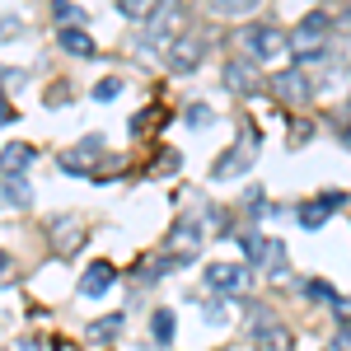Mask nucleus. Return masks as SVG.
I'll return each mask as SVG.
<instances>
[{"label": "nucleus", "instance_id": "f704fd0d", "mask_svg": "<svg viewBox=\"0 0 351 351\" xmlns=\"http://www.w3.org/2000/svg\"><path fill=\"white\" fill-rule=\"evenodd\" d=\"M24 351H47V342H38V337H28V342H24Z\"/></svg>", "mask_w": 351, "mask_h": 351}, {"label": "nucleus", "instance_id": "e433bc0d", "mask_svg": "<svg viewBox=\"0 0 351 351\" xmlns=\"http://www.w3.org/2000/svg\"><path fill=\"white\" fill-rule=\"evenodd\" d=\"M5 267H10V253H5V248H0V271H5Z\"/></svg>", "mask_w": 351, "mask_h": 351}, {"label": "nucleus", "instance_id": "cd10ccee", "mask_svg": "<svg viewBox=\"0 0 351 351\" xmlns=\"http://www.w3.org/2000/svg\"><path fill=\"white\" fill-rule=\"evenodd\" d=\"M155 173H178V150H160V160H155Z\"/></svg>", "mask_w": 351, "mask_h": 351}, {"label": "nucleus", "instance_id": "c9c22d12", "mask_svg": "<svg viewBox=\"0 0 351 351\" xmlns=\"http://www.w3.org/2000/svg\"><path fill=\"white\" fill-rule=\"evenodd\" d=\"M337 141H342V145H347V150H351V122H347V127H342V132H337Z\"/></svg>", "mask_w": 351, "mask_h": 351}, {"label": "nucleus", "instance_id": "f3484780", "mask_svg": "<svg viewBox=\"0 0 351 351\" xmlns=\"http://www.w3.org/2000/svg\"><path fill=\"white\" fill-rule=\"evenodd\" d=\"M263 271H267L271 281L291 271V253H286V243H281V239H267V253H263Z\"/></svg>", "mask_w": 351, "mask_h": 351}, {"label": "nucleus", "instance_id": "4468645a", "mask_svg": "<svg viewBox=\"0 0 351 351\" xmlns=\"http://www.w3.org/2000/svg\"><path fill=\"white\" fill-rule=\"evenodd\" d=\"M47 234H52L56 239V258H71V253H75V248H80V220L75 216H56L52 225H47Z\"/></svg>", "mask_w": 351, "mask_h": 351}, {"label": "nucleus", "instance_id": "7ed1b4c3", "mask_svg": "<svg viewBox=\"0 0 351 351\" xmlns=\"http://www.w3.org/2000/svg\"><path fill=\"white\" fill-rule=\"evenodd\" d=\"M202 286L216 291V295H243V291L253 286V267H248V263H206Z\"/></svg>", "mask_w": 351, "mask_h": 351}, {"label": "nucleus", "instance_id": "ddd939ff", "mask_svg": "<svg viewBox=\"0 0 351 351\" xmlns=\"http://www.w3.org/2000/svg\"><path fill=\"white\" fill-rule=\"evenodd\" d=\"M56 47L66 56H84V61H94L99 56V47H94V38H89V28H56Z\"/></svg>", "mask_w": 351, "mask_h": 351}, {"label": "nucleus", "instance_id": "6ab92c4d", "mask_svg": "<svg viewBox=\"0 0 351 351\" xmlns=\"http://www.w3.org/2000/svg\"><path fill=\"white\" fill-rule=\"evenodd\" d=\"M234 243L243 248V258H248V267H253V263L263 267V253H267V234H258V230H243V234H234Z\"/></svg>", "mask_w": 351, "mask_h": 351}, {"label": "nucleus", "instance_id": "72a5a7b5", "mask_svg": "<svg viewBox=\"0 0 351 351\" xmlns=\"http://www.w3.org/2000/svg\"><path fill=\"white\" fill-rule=\"evenodd\" d=\"M309 141V122H295V132H291V145H304Z\"/></svg>", "mask_w": 351, "mask_h": 351}, {"label": "nucleus", "instance_id": "bb28decb", "mask_svg": "<svg viewBox=\"0 0 351 351\" xmlns=\"http://www.w3.org/2000/svg\"><path fill=\"white\" fill-rule=\"evenodd\" d=\"M43 104H47V108H66V104H71V84H52V89L43 94Z\"/></svg>", "mask_w": 351, "mask_h": 351}, {"label": "nucleus", "instance_id": "aec40b11", "mask_svg": "<svg viewBox=\"0 0 351 351\" xmlns=\"http://www.w3.org/2000/svg\"><path fill=\"white\" fill-rule=\"evenodd\" d=\"M33 202V192H28L24 178H5L0 183V206H28Z\"/></svg>", "mask_w": 351, "mask_h": 351}, {"label": "nucleus", "instance_id": "2eb2a0df", "mask_svg": "<svg viewBox=\"0 0 351 351\" xmlns=\"http://www.w3.org/2000/svg\"><path fill=\"white\" fill-rule=\"evenodd\" d=\"M112 5H117V14H122L127 24H150V19L160 14L164 0H112Z\"/></svg>", "mask_w": 351, "mask_h": 351}, {"label": "nucleus", "instance_id": "a878e982", "mask_svg": "<svg viewBox=\"0 0 351 351\" xmlns=\"http://www.w3.org/2000/svg\"><path fill=\"white\" fill-rule=\"evenodd\" d=\"M117 94H122V80H112V75H108V80H99V84H94V99H99V104H112Z\"/></svg>", "mask_w": 351, "mask_h": 351}, {"label": "nucleus", "instance_id": "6e6552de", "mask_svg": "<svg viewBox=\"0 0 351 351\" xmlns=\"http://www.w3.org/2000/svg\"><path fill=\"white\" fill-rule=\"evenodd\" d=\"M112 286H117V267H112V263H104V258H94V263L80 271V281H75V291H80L84 300L108 295Z\"/></svg>", "mask_w": 351, "mask_h": 351}, {"label": "nucleus", "instance_id": "c756f323", "mask_svg": "<svg viewBox=\"0 0 351 351\" xmlns=\"http://www.w3.org/2000/svg\"><path fill=\"white\" fill-rule=\"evenodd\" d=\"M19 33H24V19H14V14L0 19V43H5V38H19Z\"/></svg>", "mask_w": 351, "mask_h": 351}, {"label": "nucleus", "instance_id": "f8f14e48", "mask_svg": "<svg viewBox=\"0 0 351 351\" xmlns=\"http://www.w3.org/2000/svg\"><path fill=\"white\" fill-rule=\"evenodd\" d=\"M248 164H253V150H248V145H230V150L211 164V178H216V183H230V178L248 173Z\"/></svg>", "mask_w": 351, "mask_h": 351}, {"label": "nucleus", "instance_id": "393cba45", "mask_svg": "<svg viewBox=\"0 0 351 351\" xmlns=\"http://www.w3.org/2000/svg\"><path fill=\"white\" fill-rule=\"evenodd\" d=\"M243 211L258 220V216H271V206H267V197H263V188H248V197H243Z\"/></svg>", "mask_w": 351, "mask_h": 351}, {"label": "nucleus", "instance_id": "7c9ffc66", "mask_svg": "<svg viewBox=\"0 0 351 351\" xmlns=\"http://www.w3.org/2000/svg\"><path fill=\"white\" fill-rule=\"evenodd\" d=\"M332 351H351V328H347V324L332 332Z\"/></svg>", "mask_w": 351, "mask_h": 351}, {"label": "nucleus", "instance_id": "473e14b6", "mask_svg": "<svg viewBox=\"0 0 351 351\" xmlns=\"http://www.w3.org/2000/svg\"><path fill=\"white\" fill-rule=\"evenodd\" d=\"M0 84H24V71H10V66H0Z\"/></svg>", "mask_w": 351, "mask_h": 351}, {"label": "nucleus", "instance_id": "2f4dec72", "mask_svg": "<svg viewBox=\"0 0 351 351\" xmlns=\"http://www.w3.org/2000/svg\"><path fill=\"white\" fill-rule=\"evenodd\" d=\"M14 122V108H10V99H5V89H0V127H10Z\"/></svg>", "mask_w": 351, "mask_h": 351}, {"label": "nucleus", "instance_id": "20e7f679", "mask_svg": "<svg viewBox=\"0 0 351 351\" xmlns=\"http://www.w3.org/2000/svg\"><path fill=\"white\" fill-rule=\"evenodd\" d=\"M178 28H183V10H178V0H164L160 14L145 24L141 33V47H150V52H169V43L178 38Z\"/></svg>", "mask_w": 351, "mask_h": 351}, {"label": "nucleus", "instance_id": "4c0bfd02", "mask_svg": "<svg viewBox=\"0 0 351 351\" xmlns=\"http://www.w3.org/2000/svg\"><path fill=\"white\" fill-rule=\"evenodd\" d=\"M342 24H347V28H351V5H347V14H342Z\"/></svg>", "mask_w": 351, "mask_h": 351}, {"label": "nucleus", "instance_id": "9b49d317", "mask_svg": "<svg viewBox=\"0 0 351 351\" xmlns=\"http://www.w3.org/2000/svg\"><path fill=\"white\" fill-rule=\"evenodd\" d=\"M33 160H38V150H33L28 141H10V145L0 150V178H24Z\"/></svg>", "mask_w": 351, "mask_h": 351}, {"label": "nucleus", "instance_id": "412c9836", "mask_svg": "<svg viewBox=\"0 0 351 351\" xmlns=\"http://www.w3.org/2000/svg\"><path fill=\"white\" fill-rule=\"evenodd\" d=\"M300 291H304V300H314V304H337V291H332V286H328L324 276H309V281H300Z\"/></svg>", "mask_w": 351, "mask_h": 351}, {"label": "nucleus", "instance_id": "423d86ee", "mask_svg": "<svg viewBox=\"0 0 351 351\" xmlns=\"http://www.w3.org/2000/svg\"><path fill=\"white\" fill-rule=\"evenodd\" d=\"M267 89L281 99V104H309L319 89L309 84V75H304V66H291V71H276L267 80Z\"/></svg>", "mask_w": 351, "mask_h": 351}, {"label": "nucleus", "instance_id": "1a4fd4ad", "mask_svg": "<svg viewBox=\"0 0 351 351\" xmlns=\"http://www.w3.org/2000/svg\"><path fill=\"white\" fill-rule=\"evenodd\" d=\"M220 75H225V89H230V94H243V99L263 89V75H258V66H253L248 56H234V61H225V71H220Z\"/></svg>", "mask_w": 351, "mask_h": 351}, {"label": "nucleus", "instance_id": "c85d7f7f", "mask_svg": "<svg viewBox=\"0 0 351 351\" xmlns=\"http://www.w3.org/2000/svg\"><path fill=\"white\" fill-rule=\"evenodd\" d=\"M202 314H206V324H211V328H225V324H230V314H225V304H206Z\"/></svg>", "mask_w": 351, "mask_h": 351}, {"label": "nucleus", "instance_id": "5701e85b", "mask_svg": "<svg viewBox=\"0 0 351 351\" xmlns=\"http://www.w3.org/2000/svg\"><path fill=\"white\" fill-rule=\"evenodd\" d=\"M52 19H56V28H75L84 19V10L75 0H52Z\"/></svg>", "mask_w": 351, "mask_h": 351}, {"label": "nucleus", "instance_id": "0eeeda50", "mask_svg": "<svg viewBox=\"0 0 351 351\" xmlns=\"http://www.w3.org/2000/svg\"><path fill=\"white\" fill-rule=\"evenodd\" d=\"M202 243H206V216H202V211H188V216L173 220L164 248H183V253H192V248H202Z\"/></svg>", "mask_w": 351, "mask_h": 351}, {"label": "nucleus", "instance_id": "b1692460", "mask_svg": "<svg viewBox=\"0 0 351 351\" xmlns=\"http://www.w3.org/2000/svg\"><path fill=\"white\" fill-rule=\"evenodd\" d=\"M211 10L225 14V19H239V14H253L258 10V0H211Z\"/></svg>", "mask_w": 351, "mask_h": 351}, {"label": "nucleus", "instance_id": "f257e3e1", "mask_svg": "<svg viewBox=\"0 0 351 351\" xmlns=\"http://www.w3.org/2000/svg\"><path fill=\"white\" fill-rule=\"evenodd\" d=\"M239 47H243V56H248L253 66H271L291 43H286V33H281L276 24H243L239 28Z\"/></svg>", "mask_w": 351, "mask_h": 351}, {"label": "nucleus", "instance_id": "39448f33", "mask_svg": "<svg viewBox=\"0 0 351 351\" xmlns=\"http://www.w3.org/2000/svg\"><path fill=\"white\" fill-rule=\"evenodd\" d=\"M342 206H347V192H337V188L319 192V197H309V202H300V206H295V225H300V230H324Z\"/></svg>", "mask_w": 351, "mask_h": 351}, {"label": "nucleus", "instance_id": "dca6fc26", "mask_svg": "<svg viewBox=\"0 0 351 351\" xmlns=\"http://www.w3.org/2000/svg\"><path fill=\"white\" fill-rule=\"evenodd\" d=\"M150 337H155L160 347H173V337H178V314H173V309H155V314H150Z\"/></svg>", "mask_w": 351, "mask_h": 351}, {"label": "nucleus", "instance_id": "9d476101", "mask_svg": "<svg viewBox=\"0 0 351 351\" xmlns=\"http://www.w3.org/2000/svg\"><path fill=\"white\" fill-rule=\"evenodd\" d=\"M99 150H104V136H84L80 145L66 150L56 164H61V173H71V178H89V169H94V155H99Z\"/></svg>", "mask_w": 351, "mask_h": 351}, {"label": "nucleus", "instance_id": "4be33fe9", "mask_svg": "<svg viewBox=\"0 0 351 351\" xmlns=\"http://www.w3.org/2000/svg\"><path fill=\"white\" fill-rule=\"evenodd\" d=\"M211 122H216V108L211 104H188L183 108V127H192V132H206Z\"/></svg>", "mask_w": 351, "mask_h": 351}, {"label": "nucleus", "instance_id": "f03ea898", "mask_svg": "<svg viewBox=\"0 0 351 351\" xmlns=\"http://www.w3.org/2000/svg\"><path fill=\"white\" fill-rule=\"evenodd\" d=\"M206 47H211L206 33H178V38L169 43V52H164V71H169V75H192V71H202Z\"/></svg>", "mask_w": 351, "mask_h": 351}, {"label": "nucleus", "instance_id": "a211bd4d", "mask_svg": "<svg viewBox=\"0 0 351 351\" xmlns=\"http://www.w3.org/2000/svg\"><path fill=\"white\" fill-rule=\"evenodd\" d=\"M127 328V309L122 314H104V319H94L89 324V342H108V337H117Z\"/></svg>", "mask_w": 351, "mask_h": 351}]
</instances>
